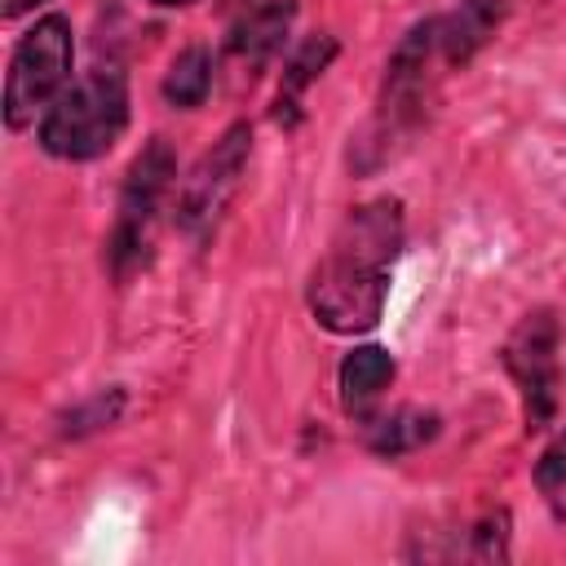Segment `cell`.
Listing matches in <instances>:
<instances>
[{"mask_svg":"<svg viewBox=\"0 0 566 566\" xmlns=\"http://www.w3.org/2000/svg\"><path fill=\"white\" fill-rule=\"evenodd\" d=\"M398 252H402V203L398 199L385 195V199H367L349 208L305 283L314 323L336 336L371 332L385 314L389 270Z\"/></svg>","mask_w":566,"mask_h":566,"instance_id":"obj_1","label":"cell"},{"mask_svg":"<svg viewBox=\"0 0 566 566\" xmlns=\"http://www.w3.org/2000/svg\"><path fill=\"white\" fill-rule=\"evenodd\" d=\"M172 195H177V155L164 137H150L124 172L115 221L106 234V270L119 287L150 265L155 230H159V217Z\"/></svg>","mask_w":566,"mask_h":566,"instance_id":"obj_2","label":"cell"},{"mask_svg":"<svg viewBox=\"0 0 566 566\" xmlns=\"http://www.w3.org/2000/svg\"><path fill=\"white\" fill-rule=\"evenodd\" d=\"M128 128V84L115 66H93L40 115V146L53 159L84 164L106 155Z\"/></svg>","mask_w":566,"mask_h":566,"instance_id":"obj_3","label":"cell"},{"mask_svg":"<svg viewBox=\"0 0 566 566\" xmlns=\"http://www.w3.org/2000/svg\"><path fill=\"white\" fill-rule=\"evenodd\" d=\"M71 62H75L71 22L62 13L35 18V27L18 40L9 57V75H4V124L13 133L35 124V115H44L62 97L71 80Z\"/></svg>","mask_w":566,"mask_h":566,"instance_id":"obj_4","label":"cell"},{"mask_svg":"<svg viewBox=\"0 0 566 566\" xmlns=\"http://www.w3.org/2000/svg\"><path fill=\"white\" fill-rule=\"evenodd\" d=\"M248 159H252V124L239 119V124H230V128L212 142V150H203L199 164L181 177V186H177V195H172V221H177V230H181L186 239L203 243V239L217 230V221L226 217L230 199L239 195V181H243Z\"/></svg>","mask_w":566,"mask_h":566,"instance_id":"obj_5","label":"cell"},{"mask_svg":"<svg viewBox=\"0 0 566 566\" xmlns=\"http://www.w3.org/2000/svg\"><path fill=\"white\" fill-rule=\"evenodd\" d=\"M562 327L553 310H531L517 318L513 336L504 340V371L517 385L522 398V424L526 433H544L562 411Z\"/></svg>","mask_w":566,"mask_h":566,"instance_id":"obj_6","label":"cell"},{"mask_svg":"<svg viewBox=\"0 0 566 566\" xmlns=\"http://www.w3.org/2000/svg\"><path fill=\"white\" fill-rule=\"evenodd\" d=\"M442 71H447V62L438 49V27H433V18H424L398 40L394 57L385 62V84H380V102H376L380 142L402 137L424 119Z\"/></svg>","mask_w":566,"mask_h":566,"instance_id":"obj_7","label":"cell"},{"mask_svg":"<svg viewBox=\"0 0 566 566\" xmlns=\"http://www.w3.org/2000/svg\"><path fill=\"white\" fill-rule=\"evenodd\" d=\"M296 18V0H221V22H226V53L256 71L270 62Z\"/></svg>","mask_w":566,"mask_h":566,"instance_id":"obj_8","label":"cell"},{"mask_svg":"<svg viewBox=\"0 0 566 566\" xmlns=\"http://www.w3.org/2000/svg\"><path fill=\"white\" fill-rule=\"evenodd\" d=\"M394 371H398V363H394V354L385 345H354L340 358V371H336L345 416L349 420H371L376 402L394 385Z\"/></svg>","mask_w":566,"mask_h":566,"instance_id":"obj_9","label":"cell"},{"mask_svg":"<svg viewBox=\"0 0 566 566\" xmlns=\"http://www.w3.org/2000/svg\"><path fill=\"white\" fill-rule=\"evenodd\" d=\"M504 22V0H460L447 13H433L438 27V49L447 66H464Z\"/></svg>","mask_w":566,"mask_h":566,"instance_id":"obj_10","label":"cell"},{"mask_svg":"<svg viewBox=\"0 0 566 566\" xmlns=\"http://www.w3.org/2000/svg\"><path fill=\"white\" fill-rule=\"evenodd\" d=\"M336 57V40L327 31H314L283 66V80H279V97H274V124L283 128H296L301 124V102H305V88L327 71V62Z\"/></svg>","mask_w":566,"mask_h":566,"instance_id":"obj_11","label":"cell"},{"mask_svg":"<svg viewBox=\"0 0 566 566\" xmlns=\"http://www.w3.org/2000/svg\"><path fill=\"white\" fill-rule=\"evenodd\" d=\"M442 429L438 411H420V407H398L389 416L367 420V451H376L380 460H398L407 451H420L424 442H433Z\"/></svg>","mask_w":566,"mask_h":566,"instance_id":"obj_12","label":"cell"},{"mask_svg":"<svg viewBox=\"0 0 566 566\" xmlns=\"http://www.w3.org/2000/svg\"><path fill=\"white\" fill-rule=\"evenodd\" d=\"M208 93H212V53L203 44H190L172 57L164 75V102L177 111H195L208 102Z\"/></svg>","mask_w":566,"mask_h":566,"instance_id":"obj_13","label":"cell"},{"mask_svg":"<svg viewBox=\"0 0 566 566\" xmlns=\"http://www.w3.org/2000/svg\"><path fill=\"white\" fill-rule=\"evenodd\" d=\"M535 486L544 491V500L562 513L566 509V420L557 429V438L544 447V455L535 460Z\"/></svg>","mask_w":566,"mask_h":566,"instance_id":"obj_14","label":"cell"},{"mask_svg":"<svg viewBox=\"0 0 566 566\" xmlns=\"http://www.w3.org/2000/svg\"><path fill=\"white\" fill-rule=\"evenodd\" d=\"M44 0H4L0 4V18H22V13H31V9H40Z\"/></svg>","mask_w":566,"mask_h":566,"instance_id":"obj_15","label":"cell"},{"mask_svg":"<svg viewBox=\"0 0 566 566\" xmlns=\"http://www.w3.org/2000/svg\"><path fill=\"white\" fill-rule=\"evenodd\" d=\"M150 4H159V9H186V4H195V0H150Z\"/></svg>","mask_w":566,"mask_h":566,"instance_id":"obj_16","label":"cell"}]
</instances>
